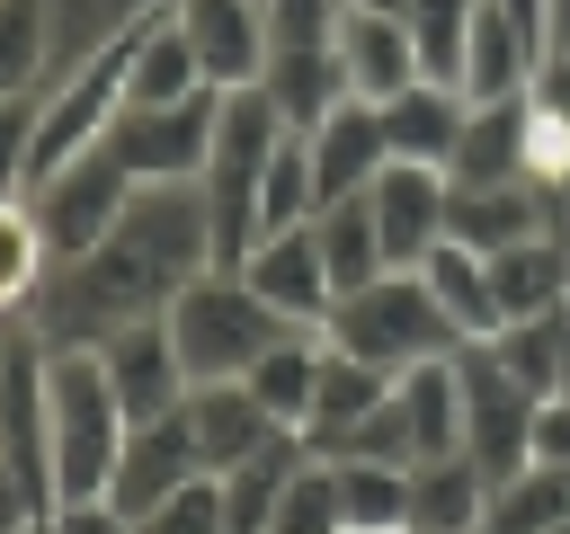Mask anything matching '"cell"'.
<instances>
[{
    "label": "cell",
    "instance_id": "cell-1",
    "mask_svg": "<svg viewBox=\"0 0 570 534\" xmlns=\"http://www.w3.org/2000/svg\"><path fill=\"white\" fill-rule=\"evenodd\" d=\"M205 267H223L214 222H205V187L196 178H160L134 187V205L116 214V231L80 258H62V276L45 285V303L27 312V329L45 347H107L134 320H160Z\"/></svg>",
    "mask_w": 570,
    "mask_h": 534
},
{
    "label": "cell",
    "instance_id": "cell-2",
    "mask_svg": "<svg viewBox=\"0 0 570 534\" xmlns=\"http://www.w3.org/2000/svg\"><path fill=\"white\" fill-rule=\"evenodd\" d=\"M45 400H53V507L62 498H107L116 454L134 436L107 356L98 347H45Z\"/></svg>",
    "mask_w": 570,
    "mask_h": 534
},
{
    "label": "cell",
    "instance_id": "cell-3",
    "mask_svg": "<svg viewBox=\"0 0 570 534\" xmlns=\"http://www.w3.org/2000/svg\"><path fill=\"white\" fill-rule=\"evenodd\" d=\"M285 134H294V125L276 116L267 89H223V107H214V142H205V169H196L223 267L258 240V187H267V160H276Z\"/></svg>",
    "mask_w": 570,
    "mask_h": 534
},
{
    "label": "cell",
    "instance_id": "cell-4",
    "mask_svg": "<svg viewBox=\"0 0 570 534\" xmlns=\"http://www.w3.org/2000/svg\"><path fill=\"white\" fill-rule=\"evenodd\" d=\"M294 320L240 276V267H205L178 303H169V338L187 356V383H240Z\"/></svg>",
    "mask_w": 570,
    "mask_h": 534
},
{
    "label": "cell",
    "instance_id": "cell-5",
    "mask_svg": "<svg viewBox=\"0 0 570 534\" xmlns=\"http://www.w3.org/2000/svg\"><path fill=\"white\" fill-rule=\"evenodd\" d=\"M321 338H330V347H347V356H365V365H383V374H410V365H428V356H454V347H463V338H454V320L436 312V294L419 285V267H392V276H374V285L338 294V303H330V320H321Z\"/></svg>",
    "mask_w": 570,
    "mask_h": 534
},
{
    "label": "cell",
    "instance_id": "cell-6",
    "mask_svg": "<svg viewBox=\"0 0 570 534\" xmlns=\"http://www.w3.org/2000/svg\"><path fill=\"white\" fill-rule=\"evenodd\" d=\"M134 169H125V151H116V134L107 142H89V151H71L53 178H36V205H45V231H53V249L62 258H80V249H98L107 231H116V214L134 205Z\"/></svg>",
    "mask_w": 570,
    "mask_h": 534
},
{
    "label": "cell",
    "instance_id": "cell-7",
    "mask_svg": "<svg viewBox=\"0 0 570 534\" xmlns=\"http://www.w3.org/2000/svg\"><path fill=\"white\" fill-rule=\"evenodd\" d=\"M454 365H463V454H472L490 481L525 472V463H534V392L508 383L499 356H490L481 338L454 347Z\"/></svg>",
    "mask_w": 570,
    "mask_h": 534
},
{
    "label": "cell",
    "instance_id": "cell-8",
    "mask_svg": "<svg viewBox=\"0 0 570 534\" xmlns=\"http://www.w3.org/2000/svg\"><path fill=\"white\" fill-rule=\"evenodd\" d=\"M214 107L223 89H196V98H169V107H125L116 116V151L142 187L160 178H196L205 169V142H214Z\"/></svg>",
    "mask_w": 570,
    "mask_h": 534
},
{
    "label": "cell",
    "instance_id": "cell-9",
    "mask_svg": "<svg viewBox=\"0 0 570 534\" xmlns=\"http://www.w3.org/2000/svg\"><path fill=\"white\" fill-rule=\"evenodd\" d=\"M294 329H321L330 320V303H338V285H330V258H321V231L312 222H294V231H267V240H249L240 258H232Z\"/></svg>",
    "mask_w": 570,
    "mask_h": 534
},
{
    "label": "cell",
    "instance_id": "cell-10",
    "mask_svg": "<svg viewBox=\"0 0 570 534\" xmlns=\"http://www.w3.org/2000/svg\"><path fill=\"white\" fill-rule=\"evenodd\" d=\"M205 463H196V436H187V418L169 409V418H142L134 436H125V454H116V481H107V507L125 516V525H142L160 498H178L187 481H196Z\"/></svg>",
    "mask_w": 570,
    "mask_h": 534
},
{
    "label": "cell",
    "instance_id": "cell-11",
    "mask_svg": "<svg viewBox=\"0 0 570 534\" xmlns=\"http://www.w3.org/2000/svg\"><path fill=\"white\" fill-rule=\"evenodd\" d=\"M169 18L196 44L214 89H258V71H267V0H169Z\"/></svg>",
    "mask_w": 570,
    "mask_h": 534
},
{
    "label": "cell",
    "instance_id": "cell-12",
    "mask_svg": "<svg viewBox=\"0 0 570 534\" xmlns=\"http://www.w3.org/2000/svg\"><path fill=\"white\" fill-rule=\"evenodd\" d=\"M365 196H374V231H383V258H392V267H419V258L445 240V205H454V178H445V169L392 160Z\"/></svg>",
    "mask_w": 570,
    "mask_h": 534
},
{
    "label": "cell",
    "instance_id": "cell-13",
    "mask_svg": "<svg viewBox=\"0 0 570 534\" xmlns=\"http://www.w3.org/2000/svg\"><path fill=\"white\" fill-rule=\"evenodd\" d=\"M312 178H321V205H338V196H365L383 169H392V134H383V107L374 98H338L312 134Z\"/></svg>",
    "mask_w": 570,
    "mask_h": 534
},
{
    "label": "cell",
    "instance_id": "cell-14",
    "mask_svg": "<svg viewBox=\"0 0 570 534\" xmlns=\"http://www.w3.org/2000/svg\"><path fill=\"white\" fill-rule=\"evenodd\" d=\"M98 356H107V383H116V400H125L134 427H142V418H169V409L187 400V356H178V338H169V312L116 329Z\"/></svg>",
    "mask_w": 570,
    "mask_h": 534
},
{
    "label": "cell",
    "instance_id": "cell-15",
    "mask_svg": "<svg viewBox=\"0 0 570 534\" xmlns=\"http://www.w3.org/2000/svg\"><path fill=\"white\" fill-rule=\"evenodd\" d=\"M178 418H187V436H196V463H205V472H232V463H249L267 436H285V418H276L249 383H187Z\"/></svg>",
    "mask_w": 570,
    "mask_h": 534
},
{
    "label": "cell",
    "instance_id": "cell-16",
    "mask_svg": "<svg viewBox=\"0 0 570 534\" xmlns=\"http://www.w3.org/2000/svg\"><path fill=\"white\" fill-rule=\"evenodd\" d=\"M330 44H338V71H347V89H356V98H374V107L428 80V71H419V36H410V18H374V9H347Z\"/></svg>",
    "mask_w": 570,
    "mask_h": 534
},
{
    "label": "cell",
    "instance_id": "cell-17",
    "mask_svg": "<svg viewBox=\"0 0 570 534\" xmlns=\"http://www.w3.org/2000/svg\"><path fill=\"white\" fill-rule=\"evenodd\" d=\"M534 62H543V36H534L517 9L481 0V9H472V44H463V80H454V89H463L472 107H490V98H525Z\"/></svg>",
    "mask_w": 570,
    "mask_h": 534
},
{
    "label": "cell",
    "instance_id": "cell-18",
    "mask_svg": "<svg viewBox=\"0 0 570 534\" xmlns=\"http://www.w3.org/2000/svg\"><path fill=\"white\" fill-rule=\"evenodd\" d=\"M53 276H62V249L45 231L36 187H0V320H27Z\"/></svg>",
    "mask_w": 570,
    "mask_h": 534
},
{
    "label": "cell",
    "instance_id": "cell-19",
    "mask_svg": "<svg viewBox=\"0 0 570 534\" xmlns=\"http://www.w3.org/2000/svg\"><path fill=\"white\" fill-rule=\"evenodd\" d=\"M392 392V374L383 365H365V356H347V347H321V383H312V418H303V436H312V454H338L365 418H374V400Z\"/></svg>",
    "mask_w": 570,
    "mask_h": 534
},
{
    "label": "cell",
    "instance_id": "cell-20",
    "mask_svg": "<svg viewBox=\"0 0 570 534\" xmlns=\"http://www.w3.org/2000/svg\"><path fill=\"white\" fill-rule=\"evenodd\" d=\"M543 231V187L534 178H499V187H454V205H445V240H463V249H508V240H534Z\"/></svg>",
    "mask_w": 570,
    "mask_h": 534
},
{
    "label": "cell",
    "instance_id": "cell-21",
    "mask_svg": "<svg viewBox=\"0 0 570 534\" xmlns=\"http://www.w3.org/2000/svg\"><path fill=\"white\" fill-rule=\"evenodd\" d=\"M258 89L276 98V116H285L294 134H312L338 98H356V89H347V71H338V44H276V53H267V71H258Z\"/></svg>",
    "mask_w": 570,
    "mask_h": 534
},
{
    "label": "cell",
    "instance_id": "cell-22",
    "mask_svg": "<svg viewBox=\"0 0 570 534\" xmlns=\"http://www.w3.org/2000/svg\"><path fill=\"white\" fill-rule=\"evenodd\" d=\"M463 116H472V98H463V89H445V80H419V89L383 98L392 160H428V169H445V160H454V142H463Z\"/></svg>",
    "mask_w": 570,
    "mask_h": 534
},
{
    "label": "cell",
    "instance_id": "cell-23",
    "mask_svg": "<svg viewBox=\"0 0 570 534\" xmlns=\"http://www.w3.org/2000/svg\"><path fill=\"white\" fill-rule=\"evenodd\" d=\"M481 507H490V472L472 454L410 463V534H481Z\"/></svg>",
    "mask_w": 570,
    "mask_h": 534
},
{
    "label": "cell",
    "instance_id": "cell-24",
    "mask_svg": "<svg viewBox=\"0 0 570 534\" xmlns=\"http://www.w3.org/2000/svg\"><path fill=\"white\" fill-rule=\"evenodd\" d=\"M419 285L436 294V312L454 320V338H463V347H472V338H499V294H490V258H481V249L436 240V249L419 258Z\"/></svg>",
    "mask_w": 570,
    "mask_h": 534
},
{
    "label": "cell",
    "instance_id": "cell-25",
    "mask_svg": "<svg viewBox=\"0 0 570 534\" xmlns=\"http://www.w3.org/2000/svg\"><path fill=\"white\" fill-rule=\"evenodd\" d=\"M454 187H499V178H525V98H490L463 116V142L445 160Z\"/></svg>",
    "mask_w": 570,
    "mask_h": 534
},
{
    "label": "cell",
    "instance_id": "cell-26",
    "mask_svg": "<svg viewBox=\"0 0 570 534\" xmlns=\"http://www.w3.org/2000/svg\"><path fill=\"white\" fill-rule=\"evenodd\" d=\"M196 89H214L205 80V62H196V44L178 36V18H169V0L142 18V44H134V80H125V107H169V98H196Z\"/></svg>",
    "mask_w": 570,
    "mask_h": 534
},
{
    "label": "cell",
    "instance_id": "cell-27",
    "mask_svg": "<svg viewBox=\"0 0 570 534\" xmlns=\"http://www.w3.org/2000/svg\"><path fill=\"white\" fill-rule=\"evenodd\" d=\"M330 472H338V525L347 534H401L410 525V463L330 454Z\"/></svg>",
    "mask_w": 570,
    "mask_h": 534
},
{
    "label": "cell",
    "instance_id": "cell-28",
    "mask_svg": "<svg viewBox=\"0 0 570 534\" xmlns=\"http://www.w3.org/2000/svg\"><path fill=\"white\" fill-rule=\"evenodd\" d=\"M490 294H499V320H534V312H552L570 294V258L543 231L508 240V249H490Z\"/></svg>",
    "mask_w": 570,
    "mask_h": 534
},
{
    "label": "cell",
    "instance_id": "cell-29",
    "mask_svg": "<svg viewBox=\"0 0 570 534\" xmlns=\"http://www.w3.org/2000/svg\"><path fill=\"white\" fill-rule=\"evenodd\" d=\"M312 231H321V258H330V285H338V294H356V285H374V276H392L383 231H374V196H338V205H321V214H312Z\"/></svg>",
    "mask_w": 570,
    "mask_h": 534
},
{
    "label": "cell",
    "instance_id": "cell-30",
    "mask_svg": "<svg viewBox=\"0 0 570 534\" xmlns=\"http://www.w3.org/2000/svg\"><path fill=\"white\" fill-rule=\"evenodd\" d=\"M570 516V463H525L508 481H490L481 534H552Z\"/></svg>",
    "mask_w": 570,
    "mask_h": 534
},
{
    "label": "cell",
    "instance_id": "cell-31",
    "mask_svg": "<svg viewBox=\"0 0 570 534\" xmlns=\"http://www.w3.org/2000/svg\"><path fill=\"white\" fill-rule=\"evenodd\" d=\"M321 347H330L321 329H285V338H276V347H267L240 383H249V392H258L285 427H303V418H312V383H321Z\"/></svg>",
    "mask_w": 570,
    "mask_h": 534
},
{
    "label": "cell",
    "instance_id": "cell-32",
    "mask_svg": "<svg viewBox=\"0 0 570 534\" xmlns=\"http://www.w3.org/2000/svg\"><path fill=\"white\" fill-rule=\"evenodd\" d=\"M53 80V0H0V98H36Z\"/></svg>",
    "mask_w": 570,
    "mask_h": 534
},
{
    "label": "cell",
    "instance_id": "cell-33",
    "mask_svg": "<svg viewBox=\"0 0 570 534\" xmlns=\"http://www.w3.org/2000/svg\"><path fill=\"white\" fill-rule=\"evenodd\" d=\"M312 214H321L312 142H303V134H285V142H276V160H267V187H258V240H267V231H294V222H312Z\"/></svg>",
    "mask_w": 570,
    "mask_h": 534
},
{
    "label": "cell",
    "instance_id": "cell-34",
    "mask_svg": "<svg viewBox=\"0 0 570 534\" xmlns=\"http://www.w3.org/2000/svg\"><path fill=\"white\" fill-rule=\"evenodd\" d=\"M490 356H499V374L508 383H525L534 400H552L561 392V338H552V312H534V320H499V338H481Z\"/></svg>",
    "mask_w": 570,
    "mask_h": 534
},
{
    "label": "cell",
    "instance_id": "cell-35",
    "mask_svg": "<svg viewBox=\"0 0 570 534\" xmlns=\"http://www.w3.org/2000/svg\"><path fill=\"white\" fill-rule=\"evenodd\" d=\"M472 9L481 0H410V36H419V71L428 80H463V44H472Z\"/></svg>",
    "mask_w": 570,
    "mask_h": 534
},
{
    "label": "cell",
    "instance_id": "cell-36",
    "mask_svg": "<svg viewBox=\"0 0 570 534\" xmlns=\"http://www.w3.org/2000/svg\"><path fill=\"white\" fill-rule=\"evenodd\" d=\"M267 534H347V525H338V472H330V454H312V463L276 490Z\"/></svg>",
    "mask_w": 570,
    "mask_h": 534
},
{
    "label": "cell",
    "instance_id": "cell-37",
    "mask_svg": "<svg viewBox=\"0 0 570 534\" xmlns=\"http://www.w3.org/2000/svg\"><path fill=\"white\" fill-rule=\"evenodd\" d=\"M525 178L534 187H570V116L525 98Z\"/></svg>",
    "mask_w": 570,
    "mask_h": 534
},
{
    "label": "cell",
    "instance_id": "cell-38",
    "mask_svg": "<svg viewBox=\"0 0 570 534\" xmlns=\"http://www.w3.org/2000/svg\"><path fill=\"white\" fill-rule=\"evenodd\" d=\"M134 534H223V481H214V472H196V481H187L178 498H160Z\"/></svg>",
    "mask_w": 570,
    "mask_h": 534
},
{
    "label": "cell",
    "instance_id": "cell-39",
    "mask_svg": "<svg viewBox=\"0 0 570 534\" xmlns=\"http://www.w3.org/2000/svg\"><path fill=\"white\" fill-rule=\"evenodd\" d=\"M347 0H267V53L276 44H330Z\"/></svg>",
    "mask_w": 570,
    "mask_h": 534
},
{
    "label": "cell",
    "instance_id": "cell-40",
    "mask_svg": "<svg viewBox=\"0 0 570 534\" xmlns=\"http://www.w3.org/2000/svg\"><path fill=\"white\" fill-rule=\"evenodd\" d=\"M36 107H45V89L0 98V187H27V169H36Z\"/></svg>",
    "mask_w": 570,
    "mask_h": 534
},
{
    "label": "cell",
    "instance_id": "cell-41",
    "mask_svg": "<svg viewBox=\"0 0 570 534\" xmlns=\"http://www.w3.org/2000/svg\"><path fill=\"white\" fill-rule=\"evenodd\" d=\"M45 534H134V525H125L107 498H62V507L45 516Z\"/></svg>",
    "mask_w": 570,
    "mask_h": 534
},
{
    "label": "cell",
    "instance_id": "cell-42",
    "mask_svg": "<svg viewBox=\"0 0 570 534\" xmlns=\"http://www.w3.org/2000/svg\"><path fill=\"white\" fill-rule=\"evenodd\" d=\"M534 463H570V392L534 400Z\"/></svg>",
    "mask_w": 570,
    "mask_h": 534
},
{
    "label": "cell",
    "instance_id": "cell-43",
    "mask_svg": "<svg viewBox=\"0 0 570 534\" xmlns=\"http://www.w3.org/2000/svg\"><path fill=\"white\" fill-rule=\"evenodd\" d=\"M543 53H570V0H543Z\"/></svg>",
    "mask_w": 570,
    "mask_h": 534
},
{
    "label": "cell",
    "instance_id": "cell-44",
    "mask_svg": "<svg viewBox=\"0 0 570 534\" xmlns=\"http://www.w3.org/2000/svg\"><path fill=\"white\" fill-rule=\"evenodd\" d=\"M552 338H561V392H570V294L552 303Z\"/></svg>",
    "mask_w": 570,
    "mask_h": 534
},
{
    "label": "cell",
    "instance_id": "cell-45",
    "mask_svg": "<svg viewBox=\"0 0 570 534\" xmlns=\"http://www.w3.org/2000/svg\"><path fill=\"white\" fill-rule=\"evenodd\" d=\"M347 9H374V18H410V0H347Z\"/></svg>",
    "mask_w": 570,
    "mask_h": 534
},
{
    "label": "cell",
    "instance_id": "cell-46",
    "mask_svg": "<svg viewBox=\"0 0 570 534\" xmlns=\"http://www.w3.org/2000/svg\"><path fill=\"white\" fill-rule=\"evenodd\" d=\"M499 9H517V18H525V27L543 36V0H499Z\"/></svg>",
    "mask_w": 570,
    "mask_h": 534
},
{
    "label": "cell",
    "instance_id": "cell-47",
    "mask_svg": "<svg viewBox=\"0 0 570 534\" xmlns=\"http://www.w3.org/2000/svg\"><path fill=\"white\" fill-rule=\"evenodd\" d=\"M552 534H570V516H561V525H552Z\"/></svg>",
    "mask_w": 570,
    "mask_h": 534
},
{
    "label": "cell",
    "instance_id": "cell-48",
    "mask_svg": "<svg viewBox=\"0 0 570 534\" xmlns=\"http://www.w3.org/2000/svg\"><path fill=\"white\" fill-rule=\"evenodd\" d=\"M0 534H27V525H0Z\"/></svg>",
    "mask_w": 570,
    "mask_h": 534
},
{
    "label": "cell",
    "instance_id": "cell-49",
    "mask_svg": "<svg viewBox=\"0 0 570 534\" xmlns=\"http://www.w3.org/2000/svg\"><path fill=\"white\" fill-rule=\"evenodd\" d=\"M0 338H9V320H0Z\"/></svg>",
    "mask_w": 570,
    "mask_h": 534
},
{
    "label": "cell",
    "instance_id": "cell-50",
    "mask_svg": "<svg viewBox=\"0 0 570 534\" xmlns=\"http://www.w3.org/2000/svg\"><path fill=\"white\" fill-rule=\"evenodd\" d=\"M401 534H410V525H401Z\"/></svg>",
    "mask_w": 570,
    "mask_h": 534
}]
</instances>
